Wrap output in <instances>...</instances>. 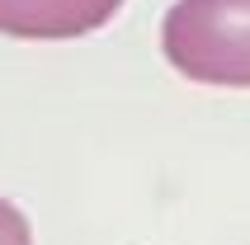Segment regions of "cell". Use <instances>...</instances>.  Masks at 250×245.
Wrapping results in <instances>:
<instances>
[{
	"mask_svg": "<svg viewBox=\"0 0 250 245\" xmlns=\"http://www.w3.org/2000/svg\"><path fill=\"white\" fill-rule=\"evenodd\" d=\"M161 52L184 81L250 90V0H175Z\"/></svg>",
	"mask_w": 250,
	"mask_h": 245,
	"instance_id": "6da1fadb",
	"label": "cell"
},
{
	"mask_svg": "<svg viewBox=\"0 0 250 245\" xmlns=\"http://www.w3.org/2000/svg\"><path fill=\"white\" fill-rule=\"evenodd\" d=\"M123 0H0V33L10 38H81L118 14Z\"/></svg>",
	"mask_w": 250,
	"mask_h": 245,
	"instance_id": "7a4b0ae2",
	"label": "cell"
},
{
	"mask_svg": "<svg viewBox=\"0 0 250 245\" xmlns=\"http://www.w3.org/2000/svg\"><path fill=\"white\" fill-rule=\"evenodd\" d=\"M0 245H33L24 212H19L14 203H5V198H0Z\"/></svg>",
	"mask_w": 250,
	"mask_h": 245,
	"instance_id": "3957f363",
	"label": "cell"
}]
</instances>
